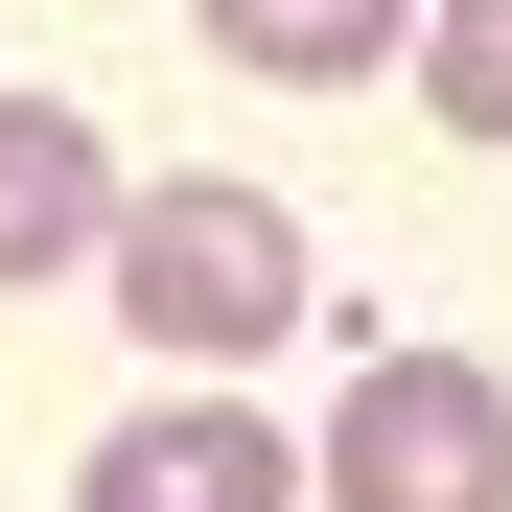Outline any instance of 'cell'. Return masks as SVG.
<instances>
[{"label": "cell", "mask_w": 512, "mask_h": 512, "mask_svg": "<svg viewBox=\"0 0 512 512\" xmlns=\"http://www.w3.org/2000/svg\"><path fill=\"white\" fill-rule=\"evenodd\" d=\"M94 233H117V163H94V117H70V94H0V303H24V280H70Z\"/></svg>", "instance_id": "4"}, {"label": "cell", "mask_w": 512, "mask_h": 512, "mask_svg": "<svg viewBox=\"0 0 512 512\" xmlns=\"http://www.w3.org/2000/svg\"><path fill=\"white\" fill-rule=\"evenodd\" d=\"M233 70H280V94H373V70L419 47V0H210Z\"/></svg>", "instance_id": "5"}, {"label": "cell", "mask_w": 512, "mask_h": 512, "mask_svg": "<svg viewBox=\"0 0 512 512\" xmlns=\"http://www.w3.org/2000/svg\"><path fill=\"white\" fill-rule=\"evenodd\" d=\"M326 512H512V373L489 350H373L350 419L303 443Z\"/></svg>", "instance_id": "2"}, {"label": "cell", "mask_w": 512, "mask_h": 512, "mask_svg": "<svg viewBox=\"0 0 512 512\" xmlns=\"http://www.w3.org/2000/svg\"><path fill=\"white\" fill-rule=\"evenodd\" d=\"M70 512H303V443L233 419V396H163V419H117L70 466Z\"/></svg>", "instance_id": "3"}, {"label": "cell", "mask_w": 512, "mask_h": 512, "mask_svg": "<svg viewBox=\"0 0 512 512\" xmlns=\"http://www.w3.org/2000/svg\"><path fill=\"white\" fill-rule=\"evenodd\" d=\"M419 117H443V140H512V0H419Z\"/></svg>", "instance_id": "6"}, {"label": "cell", "mask_w": 512, "mask_h": 512, "mask_svg": "<svg viewBox=\"0 0 512 512\" xmlns=\"http://www.w3.org/2000/svg\"><path fill=\"white\" fill-rule=\"evenodd\" d=\"M94 256H117V303H140V350H163V373H256V350H280V326L326 303L280 187H140Z\"/></svg>", "instance_id": "1"}]
</instances>
